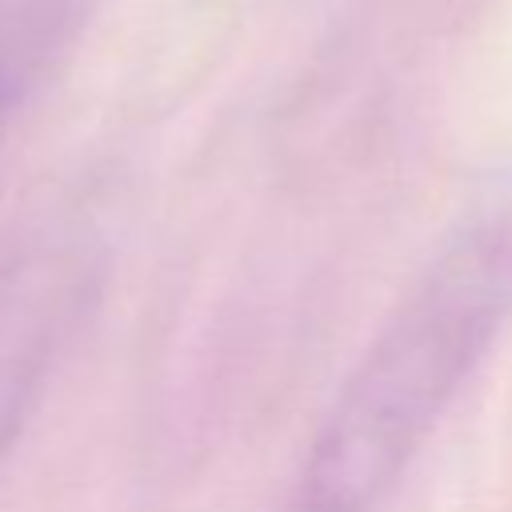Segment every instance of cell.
Returning a JSON list of instances; mask_svg holds the SVG:
<instances>
[{"mask_svg": "<svg viewBox=\"0 0 512 512\" xmlns=\"http://www.w3.org/2000/svg\"><path fill=\"white\" fill-rule=\"evenodd\" d=\"M512 300V248L456 240L396 304L332 396L296 480V512H372L416 460Z\"/></svg>", "mask_w": 512, "mask_h": 512, "instance_id": "6da1fadb", "label": "cell"}, {"mask_svg": "<svg viewBox=\"0 0 512 512\" xmlns=\"http://www.w3.org/2000/svg\"><path fill=\"white\" fill-rule=\"evenodd\" d=\"M44 0H0V132L16 112L24 88L36 76L40 52L48 44Z\"/></svg>", "mask_w": 512, "mask_h": 512, "instance_id": "3957f363", "label": "cell"}, {"mask_svg": "<svg viewBox=\"0 0 512 512\" xmlns=\"http://www.w3.org/2000/svg\"><path fill=\"white\" fill-rule=\"evenodd\" d=\"M92 288L96 248L72 224H40L0 260V468L24 436Z\"/></svg>", "mask_w": 512, "mask_h": 512, "instance_id": "7a4b0ae2", "label": "cell"}]
</instances>
